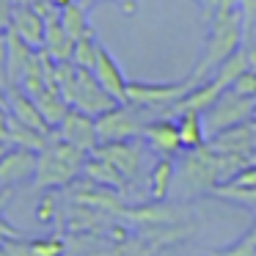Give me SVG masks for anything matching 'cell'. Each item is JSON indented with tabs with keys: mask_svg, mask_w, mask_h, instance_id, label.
<instances>
[{
	"mask_svg": "<svg viewBox=\"0 0 256 256\" xmlns=\"http://www.w3.org/2000/svg\"><path fill=\"white\" fill-rule=\"evenodd\" d=\"M179 174L188 182L190 193H201V190H212L220 184V174H218V152L210 144L198 146V149H184V157L179 162Z\"/></svg>",
	"mask_w": 256,
	"mask_h": 256,
	"instance_id": "5",
	"label": "cell"
},
{
	"mask_svg": "<svg viewBox=\"0 0 256 256\" xmlns=\"http://www.w3.org/2000/svg\"><path fill=\"white\" fill-rule=\"evenodd\" d=\"M0 105L6 108V86H3V83H0Z\"/></svg>",
	"mask_w": 256,
	"mask_h": 256,
	"instance_id": "37",
	"label": "cell"
},
{
	"mask_svg": "<svg viewBox=\"0 0 256 256\" xmlns=\"http://www.w3.org/2000/svg\"><path fill=\"white\" fill-rule=\"evenodd\" d=\"M94 74L100 78V83L105 86V91L113 96L116 102H127V74H124V69L118 66V61L110 56V50H108L102 42H96V61H94Z\"/></svg>",
	"mask_w": 256,
	"mask_h": 256,
	"instance_id": "11",
	"label": "cell"
},
{
	"mask_svg": "<svg viewBox=\"0 0 256 256\" xmlns=\"http://www.w3.org/2000/svg\"><path fill=\"white\" fill-rule=\"evenodd\" d=\"M144 140L149 144L152 152L157 154H168V157H176L179 152L184 149L182 146V135H179V124L174 118H168L166 113L157 118H152L144 130Z\"/></svg>",
	"mask_w": 256,
	"mask_h": 256,
	"instance_id": "12",
	"label": "cell"
},
{
	"mask_svg": "<svg viewBox=\"0 0 256 256\" xmlns=\"http://www.w3.org/2000/svg\"><path fill=\"white\" fill-rule=\"evenodd\" d=\"M198 6H201L204 20L210 22V20H215L218 14L234 12V8H237V0H198Z\"/></svg>",
	"mask_w": 256,
	"mask_h": 256,
	"instance_id": "26",
	"label": "cell"
},
{
	"mask_svg": "<svg viewBox=\"0 0 256 256\" xmlns=\"http://www.w3.org/2000/svg\"><path fill=\"white\" fill-rule=\"evenodd\" d=\"M0 124H8V110L0 105Z\"/></svg>",
	"mask_w": 256,
	"mask_h": 256,
	"instance_id": "35",
	"label": "cell"
},
{
	"mask_svg": "<svg viewBox=\"0 0 256 256\" xmlns=\"http://www.w3.org/2000/svg\"><path fill=\"white\" fill-rule=\"evenodd\" d=\"M144 138H127V140H110V144H100L94 149V154L110 160L118 171L127 176V182H132L140 174V162H144Z\"/></svg>",
	"mask_w": 256,
	"mask_h": 256,
	"instance_id": "8",
	"label": "cell"
},
{
	"mask_svg": "<svg viewBox=\"0 0 256 256\" xmlns=\"http://www.w3.org/2000/svg\"><path fill=\"white\" fill-rule=\"evenodd\" d=\"M56 135L64 138L66 144L83 149L86 154L100 146V132H96V116L94 113H86L80 108H69V113L64 116V122L56 127Z\"/></svg>",
	"mask_w": 256,
	"mask_h": 256,
	"instance_id": "7",
	"label": "cell"
},
{
	"mask_svg": "<svg viewBox=\"0 0 256 256\" xmlns=\"http://www.w3.org/2000/svg\"><path fill=\"white\" fill-rule=\"evenodd\" d=\"M86 152L78 149V146L66 144L64 138H56V130H52L47 146L39 152V162H36V184L44 190L50 188H61V184H69L83 174L86 166Z\"/></svg>",
	"mask_w": 256,
	"mask_h": 256,
	"instance_id": "2",
	"label": "cell"
},
{
	"mask_svg": "<svg viewBox=\"0 0 256 256\" xmlns=\"http://www.w3.org/2000/svg\"><path fill=\"white\" fill-rule=\"evenodd\" d=\"M254 232H256V228H254Z\"/></svg>",
	"mask_w": 256,
	"mask_h": 256,
	"instance_id": "43",
	"label": "cell"
},
{
	"mask_svg": "<svg viewBox=\"0 0 256 256\" xmlns=\"http://www.w3.org/2000/svg\"><path fill=\"white\" fill-rule=\"evenodd\" d=\"M72 61L78 64V66L94 69V61H96V39H94V36H83V39L74 42Z\"/></svg>",
	"mask_w": 256,
	"mask_h": 256,
	"instance_id": "23",
	"label": "cell"
},
{
	"mask_svg": "<svg viewBox=\"0 0 256 256\" xmlns=\"http://www.w3.org/2000/svg\"><path fill=\"white\" fill-rule=\"evenodd\" d=\"M232 91H237V94L250 96V100H254V96H256V72H254V69H242V72L234 78Z\"/></svg>",
	"mask_w": 256,
	"mask_h": 256,
	"instance_id": "27",
	"label": "cell"
},
{
	"mask_svg": "<svg viewBox=\"0 0 256 256\" xmlns=\"http://www.w3.org/2000/svg\"><path fill=\"white\" fill-rule=\"evenodd\" d=\"M83 174H86V179H88V182L102 184V188H108V190H116V193H118V190H124V184H127V176H124V174L118 171L110 160L94 154V152L86 157Z\"/></svg>",
	"mask_w": 256,
	"mask_h": 256,
	"instance_id": "16",
	"label": "cell"
},
{
	"mask_svg": "<svg viewBox=\"0 0 256 256\" xmlns=\"http://www.w3.org/2000/svg\"><path fill=\"white\" fill-rule=\"evenodd\" d=\"M88 8L83 0H74V3H69L66 8H61V22L64 28H66V34L72 36L74 42L83 39V36H94V30H91V22H88Z\"/></svg>",
	"mask_w": 256,
	"mask_h": 256,
	"instance_id": "21",
	"label": "cell"
},
{
	"mask_svg": "<svg viewBox=\"0 0 256 256\" xmlns=\"http://www.w3.org/2000/svg\"><path fill=\"white\" fill-rule=\"evenodd\" d=\"M179 124V135H182V146L184 149H198V146H206L210 140V132H206L204 124V113L198 110H182L176 118Z\"/></svg>",
	"mask_w": 256,
	"mask_h": 256,
	"instance_id": "19",
	"label": "cell"
},
{
	"mask_svg": "<svg viewBox=\"0 0 256 256\" xmlns=\"http://www.w3.org/2000/svg\"><path fill=\"white\" fill-rule=\"evenodd\" d=\"M250 160H254V162H256V149H254V154H250Z\"/></svg>",
	"mask_w": 256,
	"mask_h": 256,
	"instance_id": "40",
	"label": "cell"
},
{
	"mask_svg": "<svg viewBox=\"0 0 256 256\" xmlns=\"http://www.w3.org/2000/svg\"><path fill=\"white\" fill-rule=\"evenodd\" d=\"M206 144H210L215 152H234V154L250 157L254 149H256V124H254V118H250V122H242V124H234V127L223 130V132L210 135Z\"/></svg>",
	"mask_w": 256,
	"mask_h": 256,
	"instance_id": "13",
	"label": "cell"
},
{
	"mask_svg": "<svg viewBox=\"0 0 256 256\" xmlns=\"http://www.w3.org/2000/svg\"><path fill=\"white\" fill-rule=\"evenodd\" d=\"M174 174H176V162H174V157L160 154V160H157L154 166H152V171H149V196L154 201L168 198Z\"/></svg>",
	"mask_w": 256,
	"mask_h": 256,
	"instance_id": "20",
	"label": "cell"
},
{
	"mask_svg": "<svg viewBox=\"0 0 256 256\" xmlns=\"http://www.w3.org/2000/svg\"><path fill=\"white\" fill-rule=\"evenodd\" d=\"M14 6H17V0H0V34H6V30L12 28Z\"/></svg>",
	"mask_w": 256,
	"mask_h": 256,
	"instance_id": "29",
	"label": "cell"
},
{
	"mask_svg": "<svg viewBox=\"0 0 256 256\" xmlns=\"http://www.w3.org/2000/svg\"><path fill=\"white\" fill-rule=\"evenodd\" d=\"M8 30H14L20 39H25L30 47H36V50L44 47V30H47L44 17H42L30 3H17V6H14V20H12V28Z\"/></svg>",
	"mask_w": 256,
	"mask_h": 256,
	"instance_id": "14",
	"label": "cell"
},
{
	"mask_svg": "<svg viewBox=\"0 0 256 256\" xmlns=\"http://www.w3.org/2000/svg\"><path fill=\"white\" fill-rule=\"evenodd\" d=\"M254 118H256V96H254Z\"/></svg>",
	"mask_w": 256,
	"mask_h": 256,
	"instance_id": "39",
	"label": "cell"
},
{
	"mask_svg": "<svg viewBox=\"0 0 256 256\" xmlns=\"http://www.w3.org/2000/svg\"><path fill=\"white\" fill-rule=\"evenodd\" d=\"M8 138H12V146H22V149H34V152H42L50 140L47 132H39V130L28 127V124H20L8 116Z\"/></svg>",
	"mask_w": 256,
	"mask_h": 256,
	"instance_id": "22",
	"label": "cell"
},
{
	"mask_svg": "<svg viewBox=\"0 0 256 256\" xmlns=\"http://www.w3.org/2000/svg\"><path fill=\"white\" fill-rule=\"evenodd\" d=\"M210 34H206V42H204V50H201V58L193 69V80L201 83L206 80L228 56L242 47L245 42V25H242V14L240 8L234 12H226V14H218L215 20H210Z\"/></svg>",
	"mask_w": 256,
	"mask_h": 256,
	"instance_id": "1",
	"label": "cell"
},
{
	"mask_svg": "<svg viewBox=\"0 0 256 256\" xmlns=\"http://www.w3.org/2000/svg\"><path fill=\"white\" fill-rule=\"evenodd\" d=\"M242 52H245V64H248V69L256 72V39L248 42V44H242Z\"/></svg>",
	"mask_w": 256,
	"mask_h": 256,
	"instance_id": "32",
	"label": "cell"
},
{
	"mask_svg": "<svg viewBox=\"0 0 256 256\" xmlns=\"http://www.w3.org/2000/svg\"><path fill=\"white\" fill-rule=\"evenodd\" d=\"M212 256H256V232H248L234 245H226V248L215 250Z\"/></svg>",
	"mask_w": 256,
	"mask_h": 256,
	"instance_id": "24",
	"label": "cell"
},
{
	"mask_svg": "<svg viewBox=\"0 0 256 256\" xmlns=\"http://www.w3.org/2000/svg\"><path fill=\"white\" fill-rule=\"evenodd\" d=\"M254 118V100L250 96H242L237 91L226 88L215 102L212 108L204 113V124H206V132L215 135V132H223V130L234 127V124H242V122H250Z\"/></svg>",
	"mask_w": 256,
	"mask_h": 256,
	"instance_id": "6",
	"label": "cell"
},
{
	"mask_svg": "<svg viewBox=\"0 0 256 256\" xmlns=\"http://www.w3.org/2000/svg\"><path fill=\"white\" fill-rule=\"evenodd\" d=\"M36 162H39V152L22 149V146H12L6 154L0 157V188H12V184L34 179Z\"/></svg>",
	"mask_w": 256,
	"mask_h": 256,
	"instance_id": "9",
	"label": "cell"
},
{
	"mask_svg": "<svg viewBox=\"0 0 256 256\" xmlns=\"http://www.w3.org/2000/svg\"><path fill=\"white\" fill-rule=\"evenodd\" d=\"M237 8H240V14H242L245 36H250L256 28V0H237Z\"/></svg>",
	"mask_w": 256,
	"mask_h": 256,
	"instance_id": "28",
	"label": "cell"
},
{
	"mask_svg": "<svg viewBox=\"0 0 256 256\" xmlns=\"http://www.w3.org/2000/svg\"><path fill=\"white\" fill-rule=\"evenodd\" d=\"M118 6H122V12L127 14V17H132L135 8H138V0H118Z\"/></svg>",
	"mask_w": 256,
	"mask_h": 256,
	"instance_id": "33",
	"label": "cell"
},
{
	"mask_svg": "<svg viewBox=\"0 0 256 256\" xmlns=\"http://www.w3.org/2000/svg\"><path fill=\"white\" fill-rule=\"evenodd\" d=\"M58 218V196L52 190H44V196L36 204V220L39 223H52Z\"/></svg>",
	"mask_w": 256,
	"mask_h": 256,
	"instance_id": "25",
	"label": "cell"
},
{
	"mask_svg": "<svg viewBox=\"0 0 256 256\" xmlns=\"http://www.w3.org/2000/svg\"><path fill=\"white\" fill-rule=\"evenodd\" d=\"M83 3H86V6H91V3H94V0H83ZM116 3H118V0H116Z\"/></svg>",
	"mask_w": 256,
	"mask_h": 256,
	"instance_id": "38",
	"label": "cell"
},
{
	"mask_svg": "<svg viewBox=\"0 0 256 256\" xmlns=\"http://www.w3.org/2000/svg\"><path fill=\"white\" fill-rule=\"evenodd\" d=\"M8 149H12V144H8V140H0V157L6 154V152H8Z\"/></svg>",
	"mask_w": 256,
	"mask_h": 256,
	"instance_id": "36",
	"label": "cell"
},
{
	"mask_svg": "<svg viewBox=\"0 0 256 256\" xmlns=\"http://www.w3.org/2000/svg\"><path fill=\"white\" fill-rule=\"evenodd\" d=\"M6 110H8V116H12L14 122L28 124V127L39 130V132L52 135V127L47 124V118L42 116V110L34 102V96H30L25 88H20V86H8L6 88Z\"/></svg>",
	"mask_w": 256,
	"mask_h": 256,
	"instance_id": "10",
	"label": "cell"
},
{
	"mask_svg": "<svg viewBox=\"0 0 256 256\" xmlns=\"http://www.w3.org/2000/svg\"><path fill=\"white\" fill-rule=\"evenodd\" d=\"M149 108L132 105V102H116L113 108L102 110L96 116V132L100 144L110 140H127V138H144V130L149 124Z\"/></svg>",
	"mask_w": 256,
	"mask_h": 256,
	"instance_id": "3",
	"label": "cell"
},
{
	"mask_svg": "<svg viewBox=\"0 0 256 256\" xmlns=\"http://www.w3.org/2000/svg\"><path fill=\"white\" fill-rule=\"evenodd\" d=\"M17 237H20V232H17L14 226H8V220L0 215V245L12 242V240H17Z\"/></svg>",
	"mask_w": 256,
	"mask_h": 256,
	"instance_id": "31",
	"label": "cell"
},
{
	"mask_svg": "<svg viewBox=\"0 0 256 256\" xmlns=\"http://www.w3.org/2000/svg\"><path fill=\"white\" fill-rule=\"evenodd\" d=\"M196 3H198V0H196Z\"/></svg>",
	"mask_w": 256,
	"mask_h": 256,
	"instance_id": "42",
	"label": "cell"
},
{
	"mask_svg": "<svg viewBox=\"0 0 256 256\" xmlns=\"http://www.w3.org/2000/svg\"><path fill=\"white\" fill-rule=\"evenodd\" d=\"M105 256H110V254H105Z\"/></svg>",
	"mask_w": 256,
	"mask_h": 256,
	"instance_id": "41",
	"label": "cell"
},
{
	"mask_svg": "<svg viewBox=\"0 0 256 256\" xmlns=\"http://www.w3.org/2000/svg\"><path fill=\"white\" fill-rule=\"evenodd\" d=\"M50 3H52V6L58 8V12H61V8H66L69 3H74V0H50Z\"/></svg>",
	"mask_w": 256,
	"mask_h": 256,
	"instance_id": "34",
	"label": "cell"
},
{
	"mask_svg": "<svg viewBox=\"0 0 256 256\" xmlns=\"http://www.w3.org/2000/svg\"><path fill=\"white\" fill-rule=\"evenodd\" d=\"M3 248L8 250V256H64L66 254V242L61 237H39V240H12Z\"/></svg>",
	"mask_w": 256,
	"mask_h": 256,
	"instance_id": "18",
	"label": "cell"
},
{
	"mask_svg": "<svg viewBox=\"0 0 256 256\" xmlns=\"http://www.w3.org/2000/svg\"><path fill=\"white\" fill-rule=\"evenodd\" d=\"M196 86L193 74L179 83H140V80H132L127 86V102L140 108H149V110H171L184 94Z\"/></svg>",
	"mask_w": 256,
	"mask_h": 256,
	"instance_id": "4",
	"label": "cell"
},
{
	"mask_svg": "<svg viewBox=\"0 0 256 256\" xmlns=\"http://www.w3.org/2000/svg\"><path fill=\"white\" fill-rule=\"evenodd\" d=\"M8 36V74H6V88L8 86H17L20 78H22L25 66L36 58V47H30L25 39H20L14 30H6Z\"/></svg>",
	"mask_w": 256,
	"mask_h": 256,
	"instance_id": "17",
	"label": "cell"
},
{
	"mask_svg": "<svg viewBox=\"0 0 256 256\" xmlns=\"http://www.w3.org/2000/svg\"><path fill=\"white\" fill-rule=\"evenodd\" d=\"M6 74H8V36L0 34V83L6 86Z\"/></svg>",
	"mask_w": 256,
	"mask_h": 256,
	"instance_id": "30",
	"label": "cell"
},
{
	"mask_svg": "<svg viewBox=\"0 0 256 256\" xmlns=\"http://www.w3.org/2000/svg\"><path fill=\"white\" fill-rule=\"evenodd\" d=\"M44 25H47V30H44V47H42V50H44L56 64L72 61L74 39L66 34V28H64L61 12H56V14H50V17H44Z\"/></svg>",
	"mask_w": 256,
	"mask_h": 256,
	"instance_id": "15",
	"label": "cell"
}]
</instances>
